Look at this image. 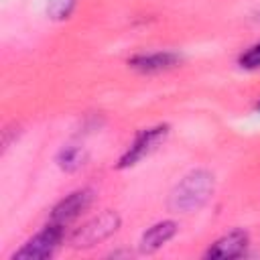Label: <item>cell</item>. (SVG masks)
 <instances>
[{
  "mask_svg": "<svg viewBox=\"0 0 260 260\" xmlns=\"http://www.w3.org/2000/svg\"><path fill=\"white\" fill-rule=\"evenodd\" d=\"M211 193H213V175L209 171L197 169L185 175L175 185V189L169 195V207L173 211L191 213L203 207L211 197Z\"/></svg>",
  "mask_w": 260,
  "mask_h": 260,
  "instance_id": "1",
  "label": "cell"
},
{
  "mask_svg": "<svg viewBox=\"0 0 260 260\" xmlns=\"http://www.w3.org/2000/svg\"><path fill=\"white\" fill-rule=\"evenodd\" d=\"M118 225H120L118 213L116 211H104L73 232L71 246L73 248H91V246L104 242L106 238H110L118 230Z\"/></svg>",
  "mask_w": 260,
  "mask_h": 260,
  "instance_id": "2",
  "label": "cell"
},
{
  "mask_svg": "<svg viewBox=\"0 0 260 260\" xmlns=\"http://www.w3.org/2000/svg\"><path fill=\"white\" fill-rule=\"evenodd\" d=\"M63 228L59 225H53V223H47L43 232H39L35 238H30L16 254H14V260H45V258H51L55 254V250L59 248L61 240H63Z\"/></svg>",
  "mask_w": 260,
  "mask_h": 260,
  "instance_id": "3",
  "label": "cell"
},
{
  "mask_svg": "<svg viewBox=\"0 0 260 260\" xmlns=\"http://www.w3.org/2000/svg\"><path fill=\"white\" fill-rule=\"evenodd\" d=\"M93 199V193L89 189H77L73 193H69L65 199H61L53 211H51V217H49V223L53 225H59V228H67L73 219H77L81 215V211H85L89 207Z\"/></svg>",
  "mask_w": 260,
  "mask_h": 260,
  "instance_id": "4",
  "label": "cell"
},
{
  "mask_svg": "<svg viewBox=\"0 0 260 260\" xmlns=\"http://www.w3.org/2000/svg\"><path fill=\"white\" fill-rule=\"evenodd\" d=\"M165 134H167V126H156V128L142 130V132L134 138V142L130 144V148L126 150V154L120 158L118 167H120V169H126V167L136 165L144 154H148V152L165 138Z\"/></svg>",
  "mask_w": 260,
  "mask_h": 260,
  "instance_id": "5",
  "label": "cell"
},
{
  "mask_svg": "<svg viewBox=\"0 0 260 260\" xmlns=\"http://www.w3.org/2000/svg\"><path fill=\"white\" fill-rule=\"evenodd\" d=\"M181 63V57L171 51H158V53H142L128 61V65L140 73H156L171 69Z\"/></svg>",
  "mask_w": 260,
  "mask_h": 260,
  "instance_id": "6",
  "label": "cell"
},
{
  "mask_svg": "<svg viewBox=\"0 0 260 260\" xmlns=\"http://www.w3.org/2000/svg\"><path fill=\"white\" fill-rule=\"evenodd\" d=\"M248 246V234L242 230H234L230 234H225L223 238H219L207 252V258H238L244 254Z\"/></svg>",
  "mask_w": 260,
  "mask_h": 260,
  "instance_id": "7",
  "label": "cell"
},
{
  "mask_svg": "<svg viewBox=\"0 0 260 260\" xmlns=\"http://www.w3.org/2000/svg\"><path fill=\"white\" fill-rule=\"evenodd\" d=\"M177 234V223L175 221H158L152 228H148L140 240V252L152 254L158 248H162L173 236Z\"/></svg>",
  "mask_w": 260,
  "mask_h": 260,
  "instance_id": "8",
  "label": "cell"
},
{
  "mask_svg": "<svg viewBox=\"0 0 260 260\" xmlns=\"http://www.w3.org/2000/svg\"><path fill=\"white\" fill-rule=\"evenodd\" d=\"M83 160H85V152H83V148L81 146H73V144H69V146H63L61 150H59V154H57V162H59V167L63 169V171H77L81 165H83Z\"/></svg>",
  "mask_w": 260,
  "mask_h": 260,
  "instance_id": "9",
  "label": "cell"
},
{
  "mask_svg": "<svg viewBox=\"0 0 260 260\" xmlns=\"http://www.w3.org/2000/svg\"><path fill=\"white\" fill-rule=\"evenodd\" d=\"M75 0H47V14L53 20H63L71 14Z\"/></svg>",
  "mask_w": 260,
  "mask_h": 260,
  "instance_id": "10",
  "label": "cell"
},
{
  "mask_svg": "<svg viewBox=\"0 0 260 260\" xmlns=\"http://www.w3.org/2000/svg\"><path fill=\"white\" fill-rule=\"evenodd\" d=\"M240 65L246 69H256L260 67V43L254 45L252 49H248L242 57H240Z\"/></svg>",
  "mask_w": 260,
  "mask_h": 260,
  "instance_id": "11",
  "label": "cell"
},
{
  "mask_svg": "<svg viewBox=\"0 0 260 260\" xmlns=\"http://www.w3.org/2000/svg\"><path fill=\"white\" fill-rule=\"evenodd\" d=\"M258 110H260V104H258Z\"/></svg>",
  "mask_w": 260,
  "mask_h": 260,
  "instance_id": "12",
  "label": "cell"
}]
</instances>
